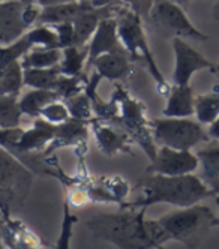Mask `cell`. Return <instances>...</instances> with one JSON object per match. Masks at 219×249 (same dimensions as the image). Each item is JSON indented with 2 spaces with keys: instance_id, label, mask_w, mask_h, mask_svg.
<instances>
[{
  "instance_id": "6",
  "label": "cell",
  "mask_w": 219,
  "mask_h": 249,
  "mask_svg": "<svg viewBox=\"0 0 219 249\" xmlns=\"http://www.w3.org/2000/svg\"><path fill=\"white\" fill-rule=\"evenodd\" d=\"M2 173H0V203L3 216H9V212L20 209L27 198L32 186L33 174L24 167L18 158L2 147Z\"/></svg>"
},
{
  "instance_id": "25",
  "label": "cell",
  "mask_w": 219,
  "mask_h": 249,
  "mask_svg": "<svg viewBox=\"0 0 219 249\" xmlns=\"http://www.w3.org/2000/svg\"><path fill=\"white\" fill-rule=\"evenodd\" d=\"M219 116V89L210 93L195 96V117L200 123L209 124Z\"/></svg>"
},
{
  "instance_id": "11",
  "label": "cell",
  "mask_w": 219,
  "mask_h": 249,
  "mask_svg": "<svg viewBox=\"0 0 219 249\" xmlns=\"http://www.w3.org/2000/svg\"><path fill=\"white\" fill-rule=\"evenodd\" d=\"M26 3L20 0H2L0 2V44L8 45L30 30L24 20Z\"/></svg>"
},
{
  "instance_id": "5",
  "label": "cell",
  "mask_w": 219,
  "mask_h": 249,
  "mask_svg": "<svg viewBox=\"0 0 219 249\" xmlns=\"http://www.w3.org/2000/svg\"><path fill=\"white\" fill-rule=\"evenodd\" d=\"M153 138L158 144L180 150H191L194 146L210 140L203 123L189 117H167L150 122Z\"/></svg>"
},
{
  "instance_id": "41",
  "label": "cell",
  "mask_w": 219,
  "mask_h": 249,
  "mask_svg": "<svg viewBox=\"0 0 219 249\" xmlns=\"http://www.w3.org/2000/svg\"><path fill=\"white\" fill-rule=\"evenodd\" d=\"M213 74L216 75V78H218V87H219V63L215 66V69H213Z\"/></svg>"
},
{
  "instance_id": "30",
  "label": "cell",
  "mask_w": 219,
  "mask_h": 249,
  "mask_svg": "<svg viewBox=\"0 0 219 249\" xmlns=\"http://www.w3.org/2000/svg\"><path fill=\"white\" fill-rule=\"evenodd\" d=\"M32 48H33V44L30 42V39L26 35L8 45H2V50H0L2 51V66L21 60Z\"/></svg>"
},
{
  "instance_id": "42",
  "label": "cell",
  "mask_w": 219,
  "mask_h": 249,
  "mask_svg": "<svg viewBox=\"0 0 219 249\" xmlns=\"http://www.w3.org/2000/svg\"><path fill=\"white\" fill-rule=\"evenodd\" d=\"M20 2H23L26 5H30V3H38V0H20Z\"/></svg>"
},
{
  "instance_id": "31",
  "label": "cell",
  "mask_w": 219,
  "mask_h": 249,
  "mask_svg": "<svg viewBox=\"0 0 219 249\" xmlns=\"http://www.w3.org/2000/svg\"><path fill=\"white\" fill-rule=\"evenodd\" d=\"M41 117L54 123V124H60V123H65L71 119V113H69L66 102L65 101L60 102V99H57V101L50 102L45 107L41 113Z\"/></svg>"
},
{
  "instance_id": "24",
  "label": "cell",
  "mask_w": 219,
  "mask_h": 249,
  "mask_svg": "<svg viewBox=\"0 0 219 249\" xmlns=\"http://www.w3.org/2000/svg\"><path fill=\"white\" fill-rule=\"evenodd\" d=\"M23 114L18 95H0V128L20 126Z\"/></svg>"
},
{
  "instance_id": "12",
  "label": "cell",
  "mask_w": 219,
  "mask_h": 249,
  "mask_svg": "<svg viewBox=\"0 0 219 249\" xmlns=\"http://www.w3.org/2000/svg\"><path fill=\"white\" fill-rule=\"evenodd\" d=\"M57 128H59V124H54L42 117H36L32 129L24 131L21 140L18 141L15 146H12L11 150L9 149L8 150L12 152L14 155L35 153V152H41V150L45 152L50 147V144L53 143V140L56 138Z\"/></svg>"
},
{
  "instance_id": "38",
  "label": "cell",
  "mask_w": 219,
  "mask_h": 249,
  "mask_svg": "<svg viewBox=\"0 0 219 249\" xmlns=\"http://www.w3.org/2000/svg\"><path fill=\"white\" fill-rule=\"evenodd\" d=\"M173 2H176V3H179L180 6H183L185 9L189 6V3L192 2V0H173Z\"/></svg>"
},
{
  "instance_id": "33",
  "label": "cell",
  "mask_w": 219,
  "mask_h": 249,
  "mask_svg": "<svg viewBox=\"0 0 219 249\" xmlns=\"http://www.w3.org/2000/svg\"><path fill=\"white\" fill-rule=\"evenodd\" d=\"M54 29H56L57 35H59V39H60V47L66 48L71 45H77L75 41V29L72 21L68 23H59V24H51Z\"/></svg>"
},
{
  "instance_id": "8",
  "label": "cell",
  "mask_w": 219,
  "mask_h": 249,
  "mask_svg": "<svg viewBox=\"0 0 219 249\" xmlns=\"http://www.w3.org/2000/svg\"><path fill=\"white\" fill-rule=\"evenodd\" d=\"M149 20L164 33L179 38H188L198 42H206L209 36L200 32L188 18L185 8L173 0H153L149 8Z\"/></svg>"
},
{
  "instance_id": "27",
  "label": "cell",
  "mask_w": 219,
  "mask_h": 249,
  "mask_svg": "<svg viewBox=\"0 0 219 249\" xmlns=\"http://www.w3.org/2000/svg\"><path fill=\"white\" fill-rule=\"evenodd\" d=\"M197 156L200 158L204 180L209 185L218 183L219 182V144L198 150Z\"/></svg>"
},
{
  "instance_id": "34",
  "label": "cell",
  "mask_w": 219,
  "mask_h": 249,
  "mask_svg": "<svg viewBox=\"0 0 219 249\" xmlns=\"http://www.w3.org/2000/svg\"><path fill=\"white\" fill-rule=\"evenodd\" d=\"M207 132L210 135V138H215V140H219V116L209 124L207 128Z\"/></svg>"
},
{
  "instance_id": "10",
  "label": "cell",
  "mask_w": 219,
  "mask_h": 249,
  "mask_svg": "<svg viewBox=\"0 0 219 249\" xmlns=\"http://www.w3.org/2000/svg\"><path fill=\"white\" fill-rule=\"evenodd\" d=\"M173 50H174V72L173 80L174 84H189L192 75L201 69H209L213 72L215 63L206 59L201 53L197 51L192 45H189L183 38H173Z\"/></svg>"
},
{
  "instance_id": "7",
  "label": "cell",
  "mask_w": 219,
  "mask_h": 249,
  "mask_svg": "<svg viewBox=\"0 0 219 249\" xmlns=\"http://www.w3.org/2000/svg\"><path fill=\"white\" fill-rule=\"evenodd\" d=\"M114 98L117 99L119 108H120L119 116L114 122L122 124L123 129L128 132V135H131L137 141L152 161L156 156L158 149L155 146V138H153V132L150 128V122H147L144 117L143 104L128 95L122 89V86H116Z\"/></svg>"
},
{
  "instance_id": "26",
  "label": "cell",
  "mask_w": 219,
  "mask_h": 249,
  "mask_svg": "<svg viewBox=\"0 0 219 249\" xmlns=\"http://www.w3.org/2000/svg\"><path fill=\"white\" fill-rule=\"evenodd\" d=\"M26 36L30 39L33 47H45V48H62L60 47V39L59 35L51 24L45 23H38L33 26Z\"/></svg>"
},
{
  "instance_id": "36",
  "label": "cell",
  "mask_w": 219,
  "mask_h": 249,
  "mask_svg": "<svg viewBox=\"0 0 219 249\" xmlns=\"http://www.w3.org/2000/svg\"><path fill=\"white\" fill-rule=\"evenodd\" d=\"M122 2H123L125 5H128L129 8L138 11V12H140V9L143 8V0H122Z\"/></svg>"
},
{
  "instance_id": "17",
  "label": "cell",
  "mask_w": 219,
  "mask_h": 249,
  "mask_svg": "<svg viewBox=\"0 0 219 249\" xmlns=\"http://www.w3.org/2000/svg\"><path fill=\"white\" fill-rule=\"evenodd\" d=\"M84 120H78L71 117L68 122L60 123L57 128V134L56 138L53 140V143L50 144V147L45 150V153L50 155L51 150L59 149V147H65V146H72V144H78L83 143V141L87 140V126L84 124Z\"/></svg>"
},
{
  "instance_id": "13",
  "label": "cell",
  "mask_w": 219,
  "mask_h": 249,
  "mask_svg": "<svg viewBox=\"0 0 219 249\" xmlns=\"http://www.w3.org/2000/svg\"><path fill=\"white\" fill-rule=\"evenodd\" d=\"M89 45V62L87 66H92L93 60L104 54V53L116 51L123 48V44L119 36V26L116 14L108 15L101 20L98 29L95 30L92 39L87 44Z\"/></svg>"
},
{
  "instance_id": "15",
  "label": "cell",
  "mask_w": 219,
  "mask_h": 249,
  "mask_svg": "<svg viewBox=\"0 0 219 249\" xmlns=\"http://www.w3.org/2000/svg\"><path fill=\"white\" fill-rule=\"evenodd\" d=\"M162 114L167 117H191L195 114V95L189 84H174Z\"/></svg>"
},
{
  "instance_id": "21",
  "label": "cell",
  "mask_w": 219,
  "mask_h": 249,
  "mask_svg": "<svg viewBox=\"0 0 219 249\" xmlns=\"http://www.w3.org/2000/svg\"><path fill=\"white\" fill-rule=\"evenodd\" d=\"M62 72L60 68H26L24 69V86L32 89H51L56 90Z\"/></svg>"
},
{
  "instance_id": "22",
  "label": "cell",
  "mask_w": 219,
  "mask_h": 249,
  "mask_svg": "<svg viewBox=\"0 0 219 249\" xmlns=\"http://www.w3.org/2000/svg\"><path fill=\"white\" fill-rule=\"evenodd\" d=\"M24 86V66L21 60L0 69V95H18Z\"/></svg>"
},
{
  "instance_id": "4",
  "label": "cell",
  "mask_w": 219,
  "mask_h": 249,
  "mask_svg": "<svg viewBox=\"0 0 219 249\" xmlns=\"http://www.w3.org/2000/svg\"><path fill=\"white\" fill-rule=\"evenodd\" d=\"M116 18L119 26V36L123 44V47L131 54L132 60L141 59L144 63H147V68L150 71L152 77L159 84L161 92H170V86L167 84L165 78L161 74V71L155 62L153 53L150 51V45L146 36V32L143 27L141 15L138 11L129 8L128 5H120L116 11Z\"/></svg>"
},
{
  "instance_id": "40",
  "label": "cell",
  "mask_w": 219,
  "mask_h": 249,
  "mask_svg": "<svg viewBox=\"0 0 219 249\" xmlns=\"http://www.w3.org/2000/svg\"><path fill=\"white\" fill-rule=\"evenodd\" d=\"M210 188H212V194H213V195H218V194H219V182L210 185Z\"/></svg>"
},
{
  "instance_id": "39",
  "label": "cell",
  "mask_w": 219,
  "mask_h": 249,
  "mask_svg": "<svg viewBox=\"0 0 219 249\" xmlns=\"http://www.w3.org/2000/svg\"><path fill=\"white\" fill-rule=\"evenodd\" d=\"M215 203H216V206H218V209H219V194H218V197H215ZM213 227H219V215L215 218V221H213Z\"/></svg>"
},
{
  "instance_id": "1",
  "label": "cell",
  "mask_w": 219,
  "mask_h": 249,
  "mask_svg": "<svg viewBox=\"0 0 219 249\" xmlns=\"http://www.w3.org/2000/svg\"><path fill=\"white\" fill-rule=\"evenodd\" d=\"M146 209H122L116 213H101L84 222L90 234L122 249L159 248L171 234L159 219H146Z\"/></svg>"
},
{
  "instance_id": "28",
  "label": "cell",
  "mask_w": 219,
  "mask_h": 249,
  "mask_svg": "<svg viewBox=\"0 0 219 249\" xmlns=\"http://www.w3.org/2000/svg\"><path fill=\"white\" fill-rule=\"evenodd\" d=\"M68 108H69V113H71V117L74 119H78V120H90L92 119V114H93V104H92V99L90 96L84 92L72 96L69 99L65 101Z\"/></svg>"
},
{
  "instance_id": "32",
  "label": "cell",
  "mask_w": 219,
  "mask_h": 249,
  "mask_svg": "<svg viewBox=\"0 0 219 249\" xmlns=\"http://www.w3.org/2000/svg\"><path fill=\"white\" fill-rule=\"evenodd\" d=\"M63 216H65V219L62 224V233H60V237L57 240V248H60V249L69 248V240L72 237V224H75L78 221L75 215L69 213V203H65Z\"/></svg>"
},
{
  "instance_id": "37",
  "label": "cell",
  "mask_w": 219,
  "mask_h": 249,
  "mask_svg": "<svg viewBox=\"0 0 219 249\" xmlns=\"http://www.w3.org/2000/svg\"><path fill=\"white\" fill-rule=\"evenodd\" d=\"M212 17H213V20L219 21V0H216V3L212 8Z\"/></svg>"
},
{
  "instance_id": "19",
  "label": "cell",
  "mask_w": 219,
  "mask_h": 249,
  "mask_svg": "<svg viewBox=\"0 0 219 249\" xmlns=\"http://www.w3.org/2000/svg\"><path fill=\"white\" fill-rule=\"evenodd\" d=\"M57 99H60V96L56 90H51V89H32V90L26 92L20 98V105L26 116L36 119L41 117L42 110L50 102Z\"/></svg>"
},
{
  "instance_id": "18",
  "label": "cell",
  "mask_w": 219,
  "mask_h": 249,
  "mask_svg": "<svg viewBox=\"0 0 219 249\" xmlns=\"http://www.w3.org/2000/svg\"><path fill=\"white\" fill-rule=\"evenodd\" d=\"M93 6L87 0H75V2L69 3H62V5H54V6H47L42 8L41 20L39 23L45 24H59V23H68L74 21V18L81 14L86 8Z\"/></svg>"
},
{
  "instance_id": "29",
  "label": "cell",
  "mask_w": 219,
  "mask_h": 249,
  "mask_svg": "<svg viewBox=\"0 0 219 249\" xmlns=\"http://www.w3.org/2000/svg\"><path fill=\"white\" fill-rule=\"evenodd\" d=\"M87 78L83 75H65L62 74L56 87V92L59 93L60 99L66 101L72 96H75L86 90Z\"/></svg>"
},
{
  "instance_id": "2",
  "label": "cell",
  "mask_w": 219,
  "mask_h": 249,
  "mask_svg": "<svg viewBox=\"0 0 219 249\" xmlns=\"http://www.w3.org/2000/svg\"><path fill=\"white\" fill-rule=\"evenodd\" d=\"M134 191L141 192L140 197L129 203H122L120 209H147L158 203L186 207L213 195L209 183L192 173L182 176L146 173L137 182Z\"/></svg>"
},
{
  "instance_id": "9",
  "label": "cell",
  "mask_w": 219,
  "mask_h": 249,
  "mask_svg": "<svg viewBox=\"0 0 219 249\" xmlns=\"http://www.w3.org/2000/svg\"><path fill=\"white\" fill-rule=\"evenodd\" d=\"M200 165V158L191 150H180L168 146H161L156 152L155 159L146 168V173L165 174V176H182L194 173Z\"/></svg>"
},
{
  "instance_id": "23",
  "label": "cell",
  "mask_w": 219,
  "mask_h": 249,
  "mask_svg": "<svg viewBox=\"0 0 219 249\" xmlns=\"http://www.w3.org/2000/svg\"><path fill=\"white\" fill-rule=\"evenodd\" d=\"M62 56H63L62 48L33 47L21 59V63L24 69L26 68H53L60 63Z\"/></svg>"
},
{
  "instance_id": "16",
  "label": "cell",
  "mask_w": 219,
  "mask_h": 249,
  "mask_svg": "<svg viewBox=\"0 0 219 249\" xmlns=\"http://www.w3.org/2000/svg\"><path fill=\"white\" fill-rule=\"evenodd\" d=\"M92 124L101 152H104L108 156H114L119 152L131 153L129 135L122 134L113 126H110V124L101 123L99 120H92Z\"/></svg>"
},
{
  "instance_id": "35",
  "label": "cell",
  "mask_w": 219,
  "mask_h": 249,
  "mask_svg": "<svg viewBox=\"0 0 219 249\" xmlns=\"http://www.w3.org/2000/svg\"><path fill=\"white\" fill-rule=\"evenodd\" d=\"M69 2H75V0H38V5H41L42 8H47V6H54V5L69 3Z\"/></svg>"
},
{
  "instance_id": "20",
  "label": "cell",
  "mask_w": 219,
  "mask_h": 249,
  "mask_svg": "<svg viewBox=\"0 0 219 249\" xmlns=\"http://www.w3.org/2000/svg\"><path fill=\"white\" fill-rule=\"evenodd\" d=\"M62 50L60 72L65 75H83L84 65L89 62V45H71Z\"/></svg>"
},
{
  "instance_id": "3",
  "label": "cell",
  "mask_w": 219,
  "mask_h": 249,
  "mask_svg": "<svg viewBox=\"0 0 219 249\" xmlns=\"http://www.w3.org/2000/svg\"><path fill=\"white\" fill-rule=\"evenodd\" d=\"M215 218V213L209 206L197 203L167 213L159 218V222L171 234L173 240L192 249L204 242L209 230L213 227Z\"/></svg>"
},
{
  "instance_id": "14",
  "label": "cell",
  "mask_w": 219,
  "mask_h": 249,
  "mask_svg": "<svg viewBox=\"0 0 219 249\" xmlns=\"http://www.w3.org/2000/svg\"><path fill=\"white\" fill-rule=\"evenodd\" d=\"M92 66L102 78H107L110 81H117L126 78L131 74L132 57L123 47L120 50L104 53V54L98 56L93 60Z\"/></svg>"
}]
</instances>
